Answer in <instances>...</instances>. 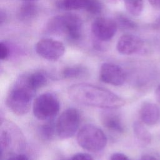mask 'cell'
Masks as SVG:
<instances>
[{
  "label": "cell",
  "instance_id": "6",
  "mask_svg": "<svg viewBox=\"0 0 160 160\" xmlns=\"http://www.w3.org/2000/svg\"><path fill=\"white\" fill-rule=\"evenodd\" d=\"M80 124V114L75 108L64 111L56 123V134L61 139H68L77 132Z\"/></svg>",
  "mask_w": 160,
  "mask_h": 160
},
{
  "label": "cell",
  "instance_id": "21",
  "mask_svg": "<svg viewBox=\"0 0 160 160\" xmlns=\"http://www.w3.org/2000/svg\"><path fill=\"white\" fill-rule=\"evenodd\" d=\"M84 9L91 14H99L102 10V4L99 0H89Z\"/></svg>",
  "mask_w": 160,
  "mask_h": 160
},
{
  "label": "cell",
  "instance_id": "28",
  "mask_svg": "<svg viewBox=\"0 0 160 160\" xmlns=\"http://www.w3.org/2000/svg\"><path fill=\"white\" fill-rule=\"evenodd\" d=\"M155 96L157 101L160 103V85H159L155 91Z\"/></svg>",
  "mask_w": 160,
  "mask_h": 160
},
{
  "label": "cell",
  "instance_id": "3",
  "mask_svg": "<svg viewBox=\"0 0 160 160\" xmlns=\"http://www.w3.org/2000/svg\"><path fill=\"white\" fill-rule=\"evenodd\" d=\"M46 29L49 33L66 35L69 39L76 41L82 35V21L78 15L74 14L57 15L49 19Z\"/></svg>",
  "mask_w": 160,
  "mask_h": 160
},
{
  "label": "cell",
  "instance_id": "24",
  "mask_svg": "<svg viewBox=\"0 0 160 160\" xmlns=\"http://www.w3.org/2000/svg\"><path fill=\"white\" fill-rule=\"evenodd\" d=\"M110 160H129L128 156L121 152H116L112 154Z\"/></svg>",
  "mask_w": 160,
  "mask_h": 160
},
{
  "label": "cell",
  "instance_id": "23",
  "mask_svg": "<svg viewBox=\"0 0 160 160\" xmlns=\"http://www.w3.org/2000/svg\"><path fill=\"white\" fill-rule=\"evenodd\" d=\"M68 160H93L92 157L88 153H77Z\"/></svg>",
  "mask_w": 160,
  "mask_h": 160
},
{
  "label": "cell",
  "instance_id": "12",
  "mask_svg": "<svg viewBox=\"0 0 160 160\" xmlns=\"http://www.w3.org/2000/svg\"><path fill=\"white\" fill-rule=\"evenodd\" d=\"M101 122L104 127L112 132L122 133L124 131L122 119L119 114L116 112H104L101 114Z\"/></svg>",
  "mask_w": 160,
  "mask_h": 160
},
{
  "label": "cell",
  "instance_id": "26",
  "mask_svg": "<svg viewBox=\"0 0 160 160\" xmlns=\"http://www.w3.org/2000/svg\"><path fill=\"white\" fill-rule=\"evenodd\" d=\"M149 2L154 8L160 9V0H149Z\"/></svg>",
  "mask_w": 160,
  "mask_h": 160
},
{
  "label": "cell",
  "instance_id": "25",
  "mask_svg": "<svg viewBox=\"0 0 160 160\" xmlns=\"http://www.w3.org/2000/svg\"><path fill=\"white\" fill-rule=\"evenodd\" d=\"M8 160H29L28 158L24 154H17L9 158Z\"/></svg>",
  "mask_w": 160,
  "mask_h": 160
},
{
  "label": "cell",
  "instance_id": "16",
  "mask_svg": "<svg viewBox=\"0 0 160 160\" xmlns=\"http://www.w3.org/2000/svg\"><path fill=\"white\" fill-rule=\"evenodd\" d=\"M28 78L29 83L36 91L45 86L48 82L47 75L42 71H36L28 74Z\"/></svg>",
  "mask_w": 160,
  "mask_h": 160
},
{
  "label": "cell",
  "instance_id": "2",
  "mask_svg": "<svg viewBox=\"0 0 160 160\" xmlns=\"http://www.w3.org/2000/svg\"><path fill=\"white\" fill-rule=\"evenodd\" d=\"M36 91L29 82L28 74L20 76L11 88L6 98V105L15 114L24 115L30 109Z\"/></svg>",
  "mask_w": 160,
  "mask_h": 160
},
{
  "label": "cell",
  "instance_id": "29",
  "mask_svg": "<svg viewBox=\"0 0 160 160\" xmlns=\"http://www.w3.org/2000/svg\"><path fill=\"white\" fill-rule=\"evenodd\" d=\"M6 20V14L5 12H4L3 11H1L0 13V23L1 24H2L3 23V22H4Z\"/></svg>",
  "mask_w": 160,
  "mask_h": 160
},
{
  "label": "cell",
  "instance_id": "14",
  "mask_svg": "<svg viewBox=\"0 0 160 160\" xmlns=\"http://www.w3.org/2000/svg\"><path fill=\"white\" fill-rule=\"evenodd\" d=\"M133 131L136 139L143 144H148L151 141V135L144 125L139 121L133 124Z\"/></svg>",
  "mask_w": 160,
  "mask_h": 160
},
{
  "label": "cell",
  "instance_id": "32",
  "mask_svg": "<svg viewBox=\"0 0 160 160\" xmlns=\"http://www.w3.org/2000/svg\"><path fill=\"white\" fill-rule=\"evenodd\" d=\"M24 1H38V0H23Z\"/></svg>",
  "mask_w": 160,
  "mask_h": 160
},
{
  "label": "cell",
  "instance_id": "15",
  "mask_svg": "<svg viewBox=\"0 0 160 160\" xmlns=\"http://www.w3.org/2000/svg\"><path fill=\"white\" fill-rule=\"evenodd\" d=\"M89 0H58L56 6L63 10L84 9Z\"/></svg>",
  "mask_w": 160,
  "mask_h": 160
},
{
  "label": "cell",
  "instance_id": "1",
  "mask_svg": "<svg viewBox=\"0 0 160 160\" xmlns=\"http://www.w3.org/2000/svg\"><path fill=\"white\" fill-rule=\"evenodd\" d=\"M68 94L77 103L96 108L112 109L126 103L122 98L109 90L88 83L71 85L68 89Z\"/></svg>",
  "mask_w": 160,
  "mask_h": 160
},
{
  "label": "cell",
  "instance_id": "31",
  "mask_svg": "<svg viewBox=\"0 0 160 160\" xmlns=\"http://www.w3.org/2000/svg\"><path fill=\"white\" fill-rule=\"evenodd\" d=\"M156 25L157 26H160V19H159L157 21Z\"/></svg>",
  "mask_w": 160,
  "mask_h": 160
},
{
  "label": "cell",
  "instance_id": "18",
  "mask_svg": "<svg viewBox=\"0 0 160 160\" xmlns=\"http://www.w3.org/2000/svg\"><path fill=\"white\" fill-rule=\"evenodd\" d=\"M86 70L84 67L81 66H73L65 68L62 71V75L64 78L74 79L81 78L85 75Z\"/></svg>",
  "mask_w": 160,
  "mask_h": 160
},
{
  "label": "cell",
  "instance_id": "7",
  "mask_svg": "<svg viewBox=\"0 0 160 160\" xmlns=\"http://www.w3.org/2000/svg\"><path fill=\"white\" fill-rule=\"evenodd\" d=\"M35 49L38 55L49 61L58 60L65 51L64 46L61 42L50 38L39 40L36 44Z\"/></svg>",
  "mask_w": 160,
  "mask_h": 160
},
{
  "label": "cell",
  "instance_id": "8",
  "mask_svg": "<svg viewBox=\"0 0 160 160\" xmlns=\"http://www.w3.org/2000/svg\"><path fill=\"white\" fill-rule=\"evenodd\" d=\"M116 21L108 18H98L92 24L91 31L96 39L101 41L111 40L118 29Z\"/></svg>",
  "mask_w": 160,
  "mask_h": 160
},
{
  "label": "cell",
  "instance_id": "9",
  "mask_svg": "<svg viewBox=\"0 0 160 160\" xmlns=\"http://www.w3.org/2000/svg\"><path fill=\"white\" fill-rule=\"evenodd\" d=\"M99 78L106 84L121 86L125 82L126 74L121 66L111 62H104L100 68Z\"/></svg>",
  "mask_w": 160,
  "mask_h": 160
},
{
  "label": "cell",
  "instance_id": "11",
  "mask_svg": "<svg viewBox=\"0 0 160 160\" xmlns=\"http://www.w3.org/2000/svg\"><path fill=\"white\" fill-rule=\"evenodd\" d=\"M139 115L144 124L154 125L160 120V108L156 104L145 102L141 107Z\"/></svg>",
  "mask_w": 160,
  "mask_h": 160
},
{
  "label": "cell",
  "instance_id": "10",
  "mask_svg": "<svg viewBox=\"0 0 160 160\" xmlns=\"http://www.w3.org/2000/svg\"><path fill=\"white\" fill-rule=\"evenodd\" d=\"M144 46L143 41L132 34H124L117 42L118 51L124 55H131L139 52Z\"/></svg>",
  "mask_w": 160,
  "mask_h": 160
},
{
  "label": "cell",
  "instance_id": "27",
  "mask_svg": "<svg viewBox=\"0 0 160 160\" xmlns=\"http://www.w3.org/2000/svg\"><path fill=\"white\" fill-rule=\"evenodd\" d=\"M139 160H158L156 158L151 155H145L141 158Z\"/></svg>",
  "mask_w": 160,
  "mask_h": 160
},
{
  "label": "cell",
  "instance_id": "5",
  "mask_svg": "<svg viewBox=\"0 0 160 160\" xmlns=\"http://www.w3.org/2000/svg\"><path fill=\"white\" fill-rule=\"evenodd\" d=\"M60 102L52 92H46L40 94L34 101L32 111L39 120L51 121L59 112Z\"/></svg>",
  "mask_w": 160,
  "mask_h": 160
},
{
  "label": "cell",
  "instance_id": "4",
  "mask_svg": "<svg viewBox=\"0 0 160 160\" xmlns=\"http://www.w3.org/2000/svg\"><path fill=\"white\" fill-rule=\"evenodd\" d=\"M78 144L90 152H98L103 149L107 144V138L103 131L93 124L82 126L77 135Z\"/></svg>",
  "mask_w": 160,
  "mask_h": 160
},
{
  "label": "cell",
  "instance_id": "13",
  "mask_svg": "<svg viewBox=\"0 0 160 160\" xmlns=\"http://www.w3.org/2000/svg\"><path fill=\"white\" fill-rule=\"evenodd\" d=\"M38 11V7L34 1H25L19 6L17 18L21 21H29L35 18Z\"/></svg>",
  "mask_w": 160,
  "mask_h": 160
},
{
  "label": "cell",
  "instance_id": "20",
  "mask_svg": "<svg viewBox=\"0 0 160 160\" xmlns=\"http://www.w3.org/2000/svg\"><path fill=\"white\" fill-rule=\"evenodd\" d=\"M115 21L118 26L124 30H132L137 28V24L132 20L122 14H118Z\"/></svg>",
  "mask_w": 160,
  "mask_h": 160
},
{
  "label": "cell",
  "instance_id": "30",
  "mask_svg": "<svg viewBox=\"0 0 160 160\" xmlns=\"http://www.w3.org/2000/svg\"><path fill=\"white\" fill-rule=\"evenodd\" d=\"M105 1H106L107 2H108V3L114 4L118 3L120 0H105Z\"/></svg>",
  "mask_w": 160,
  "mask_h": 160
},
{
  "label": "cell",
  "instance_id": "22",
  "mask_svg": "<svg viewBox=\"0 0 160 160\" xmlns=\"http://www.w3.org/2000/svg\"><path fill=\"white\" fill-rule=\"evenodd\" d=\"M10 55V49L8 45L4 42L0 43V58L1 60L7 59Z\"/></svg>",
  "mask_w": 160,
  "mask_h": 160
},
{
  "label": "cell",
  "instance_id": "19",
  "mask_svg": "<svg viewBox=\"0 0 160 160\" xmlns=\"http://www.w3.org/2000/svg\"><path fill=\"white\" fill-rule=\"evenodd\" d=\"M124 6L129 13L139 16L143 9V0H123Z\"/></svg>",
  "mask_w": 160,
  "mask_h": 160
},
{
  "label": "cell",
  "instance_id": "17",
  "mask_svg": "<svg viewBox=\"0 0 160 160\" xmlns=\"http://www.w3.org/2000/svg\"><path fill=\"white\" fill-rule=\"evenodd\" d=\"M39 134L41 139L44 140H51L56 134V124L52 121H48L42 124L39 128Z\"/></svg>",
  "mask_w": 160,
  "mask_h": 160
}]
</instances>
